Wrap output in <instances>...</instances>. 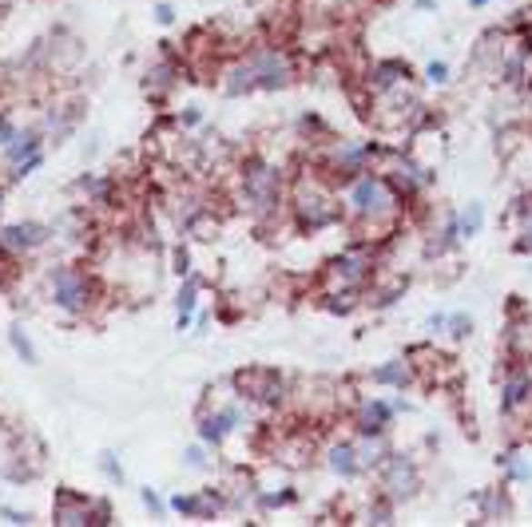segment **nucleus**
I'll list each match as a JSON object with an SVG mask.
<instances>
[{
	"label": "nucleus",
	"mask_w": 532,
	"mask_h": 527,
	"mask_svg": "<svg viewBox=\"0 0 532 527\" xmlns=\"http://www.w3.org/2000/svg\"><path fill=\"white\" fill-rule=\"evenodd\" d=\"M346 206H350L354 223L362 226V234L370 243H382V238L394 234V226L401 223V206L406 199L389 186V179L382 171H362L357 179H350V191H346Z\"/></svg>",
	"instance_id": "obj_1"
},
{
	"label": "nucleus",
	"mask_w": 532,
	"mask_h": 527,
	"mask_svg": "<svg viewBox=\"0 0 532 527\" xmlns=\"http://www.w3.org/2000/svg\"><path fill=\"white\" fill-rule=\"evenodd\" d=\"M290 84V64L275 48H258L251 52L238 68L231 72L226 92H251V87H286Z\"/></svg>",
	"instance_id": "obj_2"
},
{
	"label": "nucleus",
	"mask_w": 532,
	"mask_h": 527,
	"mask_svg": "<svg viewBox=\"0 0 532 527\" xmlns=\"http://www.w3.org/2000/svg\"><path fill=\"white\" fill-rule=\"evenodd\" d=\"M370 278H374V250L354 246L330 262V270H326V290L330 293H346V290L362 293V285Z\"/></svg>",
	"instance_id": "obj_3"
},
{
	"label": "nucleus",
	"mask_w": 532,
	"mask_h": 527,
	"mask_svg": "<svg viewBox=\"0 0 532 527\" xmlns=\"http://www.w3.org/2000/svg\"><path fill=\"white\" fill-rule=\"evenodd\" d=\"M295 211H298V223L306 230H318V226H330L342 211L334 206V194L330 186H322L318 179H306L298 183V194H295Z\"/></svg>",
	"instance_id": "obj_4"
},
{
	"label": "nucleus",
	"mask_w": 532,
	"mask_h": 527,
	"mask_svg": "<svg viewBox=\"0 0 532 527\" xmlns=\"http://www.w3.org/2000/svg\"><path fill=\"white\" fill-rule=\"evenodd\" d=\"M382 488H386V496L394 500V503L417 496V488H421V472H417V464H414L409 456L389 452V460L382 464Z\"/></svg>",
	"instance_id": "obj_5"
},
{
	"label": "nucleus",
	"mask_w": 532,
	"mask_h": 527,
	"mask_svg": "<svg viewBox=\"0 0 532 527\" xmlns=\"http://www.w3.org/2000/svg\"><path fill=\"white\" fill-rule=\"evenodd\" d=\"M235 385L243 397H251V401H263V404H275L282 401V377L275 369H263V365H255V369H243L235 377Z\"/></svg>",
	"instance_id": "obj_6"
},
{
	"label": "nucleus",
	"mask_w": 532,
	"mask_h": 527,
	"mask_svg": "<svg viewBox=\"0 0 532 527\" xmlns=\"http://www.w3.org/2000/svg\"><path fill=\"white\" fill-rule=\"evenodd\" d=\"M243 191H246V203H251L255 211H275V203H278V171L255 163V167L246 171V179H243Z\"/></svg>",
	"instance_id": "obj_7"
},
{
	"label": "nucleus",
	"mask_w": 532,
	"mask_h": 527,
	"mask_svg": "<svg viewBox=\"0 0 532 527\" xmlns=\"http://www.w3.org/2000/svg\"><path fill=\"white\" fill-rule=\"evenodd\" d=\"M409 64L406 60H377L370 64V72H366V87H370L374 95H386V92H394V87L401 84H409Z\"/></svg>",
	"instance_id": "obj_8"
},
{
	"label": "nucleus",
	"mask_w": 532,
	"mask_h": 527,
	"mask_svg": "<svg viewBox=\"0 0 532 527\" xmlns=\"http://www.w3.org/2000/svg\"><path fill=\"white\" fill-rule=\"evenodd\" d=\"M394 413H397L394 401H382V397L362 401V409H357V433L362 436H386V428L394 424Z\"/></svg>",
	"instance_id": "obj_9"
},
{
	"label": "nucleus",
	"mask_w": 532,
	"mask_h": 527,
	"mask_svg": "<svg viewBox=\"0 0 532 527\" xmlns=\"http://www.w3.org/2000/svg\"><path fill=\"white\" fill-rule=\"evenodd\" d=\"M56 298L64 310H84L88 305V285H84V278L75 270H56Z\"/></svg>",
	"instance_id": "obj_10"
},
{
	"label": "nucleus",
	"mask_w": 532,
	"mask_h": 527,
	"mask_svg": "<svg viewBox=\"0 0 532 527\" xmlns=\"http://www.w3.org/2000/svg\"><path fill=\"white\" fill-rule=\"evenodd\" d=\"M56 520L60 523H104V508H92L88 500H72L68 492H60Z\"/></svg>",
	"instance_id": "obj_11"
},
{
	"label": "nucleus",
	"mask_w": 532,
	"mask_h": 527,
	"mask_svg": "<svg viewBox=\"0 0 532 527\" xmlns=\"http://www.w3.org/2000/svg\"><path fill=\"white\" fill-rule=\"evenodd\" d=\"M370 381L374 385H389V389H409L414 385V365L409 361H386V365H377L374 373H370Z\"/></svg>",
	"instance_id": "obj_12"
},
{
	"label": "nucleus",
	"mask_w": 532,
	"mask_h": 527,
	"mask_svg": "<svg viewBox=\"0 0 532 527\" xmlns=\"http://www.w3.org/2000/svg\"><path fill=\"white\" fill-rule=\"evenodd\" d=\"M481 503V520H508L513 515V500H508V488H488L473 496Z\"/></svg>",
	"instance_id": "obj_13"
},
{
	"label": "nucleus",
	"mask_w": 532,
	"mask_h": 527,
	"mask_svg": "<svg viewBox=\"0 0 532 527\" xmlns=\"http://www.w3.org/2000/svg\"><path fill=\"white\" fill-rule=\"evenodd\" d=\"M326 464L330 472H338L342 480H350L362 472V460H357V444H330V452H326Z\"/></svg>",
	"instance_id": "obj_14"
},
{
	"label": "nucleus",
	"mask_w": 532,
	"mask_h": 527,
	"mask_svg": "<svg viewBox=\"0 0 532 527\" xmlns=\"http://www.w3.org/2000/svg\"><path fill=\"white\" fill-rule=\"evenodd\" d=\"M8 250H25V246H36V243H45V230L40 226H13V230H5V238H0Z\"/></svg>",
	"instance_id": "obj_15"
},
{
	"label": "nucleus",
	"mask_w": 532,
	"mask_h": 527,
	"mask_svg": "<svg viewBox=\"0 0 532 527\" xmlns=\"http://www.w3.org/2000/svg\"><path fill=\"white\" fill-rule=\"evenodd\" d=\"M481 223H485V206L469 203V206H465V214H461V238H473L477 230H481Z\"/></svg>",
	"instance_id": "obj_16"
},
{
	"label": "nucleus",
	"mask_w": 532,
	"mask_h": 527,
	"mask_svg": "<svg viewBox=\"0 0 532 527\" xmlns=\"http://www.w3.org/2000/svg\"><path fill=\"white\" fill-rule=\"evenodd\" d=\"M449 333L457 337V342H461V337H469L473 333V317L469 313H453L449 317Z\"/></svg>",
	"instance_id": "obj_17"
},
{
	"label": "nucleus",
	"mask_w": 532,
	"mask_h": 527,
	"mask_svg": "<svg viewBox=\"0 0 532 527\" xmlns=\"http://www.w3.org/2000/svg\"><path fill=\"white\" fill-rule=\"evenodd\" d=\"M426 80H429V84H437V87H441V84H449V64H445V60H433L429 68H426Z\"/></svg>",
	"instance_id": "obj_18"
},
{
	"label": "nucleus",
	"mask_w": 532,
	"mask_h": 527,
	"mask_svg": "<svg viewBox=\"0 0 532 527\" xmlns=\"http://www.w3.org/2000/svg\"><path fill=\"white\" fill-rule=\"evenodd\" d=\"M195 305V285H183V293H179V310H183V322H187V310Z\"/></svg>",
	"instance_id": "obj_19"
},
{
	"label": "nucleus",
	"mask_w": 532,
	"mask_h": 527,
	"mask_svg": "<svg viewBox=\"0 0 532 527\" xmlns=\"http://www.w3.org/2000/svg\"><path fill=\"white\" fill-rule=\"evenodd\" d=\"M13 345L20 349V357H25V361H32V345L25 342V333H20V329H13Z\"/></svg>",
	"instance_id": "obj_20"
},
{
	"label": "nucleus",
	"mask_w": 532,
	"mask_h": 527,
	"mask_svg": "<svg viewBox=\"0 0 532 527\" xmlns=\"http://www.w3.org/2000/svg\"><path fill=\"white\" fill-rule=\"evenodd\" d=\"M445 325H449V313H433V317H429V329H433V333H441Z\"/></svg>",
	"instance_id": "obj_21"
},
{
	"label": "nucleus",
	"mask_w": 532,
	"mask_h": 527,
	"mask_svg": "<svg viewBox=\"0 0 532 527\" xmlns=\"http://www.w3.org/2000/svg\"><path fill=\"white\" fill-rule=\"evenodd\" d=\"M8 139V124H5V119H0V143H5Z\"/></svg>",
	"instance_id": "obj_22"
},
{
	"label": "nucleus",
	"mask_w": 532,
	"mask_h": 527,
	"mask_svg": "<svg viewBox=\"0 0 532 527\" xmlns=\"http://www.w3.org/2000/svg\"><path fill=\"white\" fill-rule=\"evenodd\" d=\"M469 5H473V8H485V5H488V0H469Z\"/></svg>",
	"instance_id": "obj_23"
},
{
	"label": "nucleus",
	"mask_w": 532,
	"mask_h": 527,
	"mask_svg": "<svg viewBox=\"0 0 532 527\" xmlns=\"http://www.w3.org/2000/svg\"><path fill=\"white\" fill-rule=\"evenodd\" d=\"M525 226H528V230H532V218H528V223H525Z\"/></svg>",
	"instance_id": "obj_24"
}]
</instances>
